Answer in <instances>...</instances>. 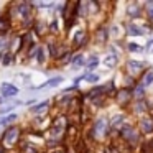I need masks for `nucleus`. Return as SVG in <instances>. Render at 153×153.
I'll return each mask as SVG.
<instances>
[{"instance_id":"f257e3e1","label":"nucleus","mask_w":153,"mask_h":153,"mask_svg":"<svg viewBox=\"0 0 153 153\" xmlns=\"http://www.w3.org/2000/svg\"><path fill=\"white\" fill-rule=\"evenodd\" d=\"M117 138L120 142L127 143L133 150H138V146L143 143V135L138 132L135 123H130V122H125L122 125V128L119 130V137Z\"/></svg>"},{"instance_id":"f03ea898","label":"nucleus","mask_w":153,"mask_h":153,"mask_svg":"<svg viewBox=\"0 0 153 153\" xmlns=\"http://www.w3.org/2000/svg\"><path fill=\"white\" fill-rule=\"evenodd\" d=\"M87 138L91 142H102L105 138H110V123L107 117L99 115L94 119V122L87 130Z\"/></svg>"},{"instance_id":"7ed1b4c3","label":"nucleus","mask_w":153,"mask_h":153,"mask_svg":"<svg viewBox=\"0 0 153 153\" xmlns=\"http://www.w3.org/2000/svg\"><path fill=\"white\" fill-rule=\"evenodd\" d=\"M20 137H22V132H20L18 127H8V128L2 133V137H0V145L4 146L5 150L13 148L15 145H18Z\"/></svg>"},{"instance_id":"20e7f679","label":"nucleus","mask_w":153,"mask_h":153,"mask_svg":"<svg viewBox=\"0 0 153 153\" xmlns=\"http://www.w3.org/2000/svg\"><path fill=\"white\" fill-rule=\"evenodd\" d=\"M145 73V63H140L137 59H127L125 66H123V76L130 77L135 81L137 77L140 79V76Z\"/></svg>"},{"instance_id":"39448f33","label":"nucleus","mask_w":153,"mask_h":153,"mask_svg":"<svg viewBox=\"0 0 153 153\" xmlns=\"http://www.w3.org/2000/svg\"><path fill=\"white\" fill-rule=\"evenodd\" d=\"M114 100H115V104L120 107V109H128L130 104L133 102L132 89H128V87H122V89H117L115 96H114Z\"/></svg>"},{"instance_id":"423d86ee","label":"nucleus","mask_w":153,"mask_h":153,"mask_svg":"<svg viewBox=\"0 0 153 153\" xmlns=\"http://www.w3.org/2000/svg\"><path fill=\"white\" fill-rule=\"evenodd\" d=\"M128 112L132 114V115H135L137 119L148 115V112H150V102L146 99H133V102L130 104V107H128Z\"/></svg>"},{"instance_id":"0eeeda50","label":"nucleus","mask_w":153,"mask_h":153,"mask_svg":"<svg viewBox=\"0 0 153 153\" xmlns=\"http://www.w3.org/2000/svg\"><path fill=\"white\" fill-rule=\"evenodd\" d=\"M135 125H137L138 132L142 133L143 137H153V119L150 115H145V117L137 119Z\"/></svg>"},{"instance_id":"6e6552de","label":"nucleus","mask_w":153,"mask_h":153,"mask_svg":"<svg viewBox=\"0 0 153 153\" xmlns=\"http://www.w3.org/2000/svg\"><path fill=\"white\" fill-rule=\"evenodd\" d=\"M89 43V33H87V30H77L76 33L73 35V50H79V48L86 46V45Z\"/></svg>"},{"instance_id":"1a4fd4ad","label":"nucleus","mask_w":153,"mask_h":153,"mask_svg":"<svg viewBox=\"0 0 153 153\" xmlns=\"http://www.w3.org/2000/svg\"><path fill=\"white\" fill-rule=\"evenodd\" d=\"M18 94V87L10 82H2L0 84V96L2 97H15Z\"/></svg>"},{"instance_id":"9d476101","label":"nucleus","mask_w":153,"mask_h":153,"mask_svg":"<svg viewBox=\"0 0 153 153\" xmlns=\"http://www.w3.org/2000/svg\"><path fill=\"white\" fill-rule=\"evenodd\" d=\"M142 5L138 4V2H132V4L127 5V17L132 18V20H135V18H140L142 17Z\"/></svg>"},{"instance_id":"9b49d317","label":"nucleus","mask_w":153,"mask_h":153,"mask_svg":"<svg viewBox=\"0 0 153 153\" xmlns=\"http://www.w3.org/2000/svg\"><path fill=\"white\" fill-rule=\"evenodd\" d=\"M94 40L99 45H105L109 40V28H105L104 25H99L96 30V35H94Z\"/></svg>"},{"instance_id":"f8f14e48","label":"nucleus","mask_w":153,"mask_h":153,"mask_svg":"<svg viewBox=\"0 0 153 153\" xmlns=\"http://www.w3.org/2000/svg\"><path fill=\"white\" fill-rule=\"evenodd\" d=\"M148 31L145 30V28L138 27V25L135 23H128L125 25V35H128V36H142V35H146Z\"/></svg>"},{"instance_id":"ddd939ff","label":"nucleus","mask_w":153,"mask_h":153,"mask_svg":"<svg viewBox=\"0 0 153 153\" xmlns=\"http://www.w3.org/2000/svg\"><path fill=\"white\" fill-rule=\"evenodd\" d=\"M120 61L119 53H109L105 58H104V66L105 68H115Z\"/></svg>"},{"instance_id":"4468645a","label":"nucleus","mask_w":153,"mask_h":153,"mask_svg":"<svg viewBox=\"0 0 153 153\" xmlns=\"http://www.w3.org/2000/svg\"><path fill=\"white\" fill-rule=\"evenodd\" d=\"M12 28V18L10 15L4 13V15H0V33L5 35V31H8Z\"/></svg>"},{"instance_id":"2eb2a0df","label":"nucleus","mask_w":153,"mask_h":153,"mask_svg":"<svg viewBox=\"0 0 153 153\" xmlns=\"http://www.w3.org/2000/svg\"><path fill=\"white\" fill-rule=\"evenodd\" d=\"M138 82L142 84L143 87H148L153 84V69H145V73L140 76Z\"/></svg>"},{"instance_id":"dca6fc26","label":"nucleus","mask_w":153,"mask_h":153,"mask_svg":"<svg viewBox=\"0 0 153 153\" xmlns=\"http://www.w3.org/2000/svg\"><path fill=\"white\" fill-rule=\"evenodd\" d=\"M71 68L73 69H81V68H86V56L84 54H76V56H73V59H71Z\"/></svg>"},{"instance_id":"f3484780","label":"nucleus","mask_w":153,"mask_h":153,"mask_svg":"<svg viewBox=\"0 0 153 153\" xmlns=\"http://www.w3.org/2000/svg\"><path fill=\"white\" fill-rule=\"evenodd\" d=\"M48 109H50V100H43V102H38L36 105L30 107V112L31 114H45Z\"/></svg>"},{"instance_id":"a211bd4d","label":"nucleus","mask_w":153,"mask_h":153,"mask_svg":"<svg viewBox=\"0 0 153 153\" xmlns=\"http://www.w3.org/2000/svg\"><path fill=\"white\" fill-rule=\"evenodd\" d=\"M64 81V77L63 76H56V77H51L50 81H46L45 84H41V86H38V87H35V89H43V87H56V86H59L61 82Z\"/></svg>"},{"instance_id":"6ab92c4d","label":"nucleus","mask_w":153,"mask_h":153,"mask_svg":"<svg viewBox=\"0 0 153 153\" xmlns=\"http://www.w3.org/2000/svg\"><path fill=\"white\" fill-rule=\"evenodd\" d=\"M99 66V58L91 56L89 59H86V74H92V71Z\"/></svg>"},{"instance_id":"aec40b11","label":"nucleus","mask_w":153,"mask_h":153,"mask_svg":"<svg viewBox=\"0 0 153 153\" xmlns=\"http://www.w3.org/2000/svg\"><path fill=\"white\" fill-rule=\"evenodd\" d=\"M132 94H133V99H145V87L140 82H137L132 87Z\"/></svg>"},{"instance_id":"412c9836","label":"nucleus","mask_w":153,"mask_h":153,"mask_svg":"<svg viewBox=\"0 0 153 153\" xmlns=\"http://www.w3.org/2000/svg\"><path fill=\"white\" fill-rule=\"evenodd\" d=\"M22 152L23 153H40V150H38V146H35L33 143L25 142L23 145H22Z\"/></svg>"},{"instance_id":"4be33fe9","label":"nucleus","mask_w":153,"mask_h":153,"mask_svg":"<svg viewBox=\"0 0 153 153\" xmlns=\"http://www.w3.org/2000/svg\"><path fill=\"white\" fill-rule=\"evenodd\" d=\"M17 119H18V117L15 115V114H8L7 117H4V119H0V125H2V127H5V125H10V123H13Z\"/></svg>"},{"instance_id":"5701e85b","label":"nucleus","mask_w":153,"mask_h":153,"mask_svg":"<svg viewBox=\"0 0 153 153\" xmlns=\"http://www.w3.org/2000/svg\"><path fill=\"white\" fill-rule=\"evenodd\" d=\"M35 31H36L38 36H43L46 31H50L48 28H45V23L43 22H35Z\"/></svg>"},{"instance_id":"b1692460","label":"nucleus","mask_w":153,"mask_h":153,"mask_svg":"<svg viewBox=\"0 0 153 153\" xmlns=\"http://www.w3.org/2000/svg\"><path fill=\"white\" fill-rule=\"evenodd\" d=\"M45 53H46V48H45V46H38V51H36V56H35V58H36V61H38L40 64H43L45 61H46Z\"/></svg>"},{"instance_id":"393cba45","label":"nucleus","mask_w":153,"mask_h":153,"mask_svg":"<svg viewBox=\"0 0 153 153\" xmlns=\"http://www.w3.org/2000/svg\"><path fill=\"white\" fill-rule=\"evenodd\" d=\"M127 50H128L130 53H142L143 46H140V45H137V43H127Z\"/></svg>"},{"instance_id":"a878e982","label":"nucleus","mask_w":153,"mask_h":153,"mask_svg":"<svg viewBox=\"0 0 153 153\" xmlns=\"http://www.w3.org/2000/svg\"><path fill=\"white\" fill-rule=\"evenodd\" d=\"M12 59H13V53H4V58H2V66H10Z\"/></svg>"},{"instance_id":"bb28decb","label":"nucleus","mask_w":153,"mask_h":153,"mask_svg":"<svg viewBox=\"0 0 153 153\" xmlns=\"http://www.w3.org/2000/svg\"><path fill=\"white\" fill-rule=\"evenodd\" d=\"M99 79H100V76L99 74H86V77H84V81H87V82H91V84H96V82H99Z\"/></svg>"},{"instance_id":"cd10ccee","label":"nucleus","mask_w":153,"mask_h":153,"mask_svg":"<svg viewBox=\"0 0 153 153\" xmlns=\"http://www.w3.org/2000/svg\"><path fill=\"white\" fill-rule=\"evenodd\" d=\"M145 13H146V18H148L150 22H153V2H148V4H146Z\"/></svg>"},{"instance_id":"c85d7f7f","label":"nucleus","mask_w":153,"mask_h":153,"mask_svg":"<svg viewBox=\"0 0 153 153\" xmlns=\"http://www.w3.org/2000/svg\"><path fill=\"white\" fill-rule=\"evenodd\" d=\"M48 30H50V31H53V33H58V20H56V18H53V22L50 23Z\"/></svg>"},{"instance_id":"c756f323","label":"nucleus","mask_w":153,"mask_h":153,"mask_svg":"<svg viewBox=\"0 0 153 153\" xmlns=\"http://www.w3.org/2000/svg\"><path fill=\"white\" fill-rule=\"evenodd\" d=\"M102 153H115V148H114V145H105L102 148Z\"/></svg>"},{"instance_id":"7c9ffc66","label":"nucleus","mask_w":153,"mask_h":153,"mask_svg":"<svg viewBox=\"0 0 153 153\" xmlns=\"http://www.w3.org/2000/svg\"><path fill=\"white\" fill-rule=\"evenodd\" d=\"M13 107H17V105H13V104H8L7 107H2V109H0V114H4V112H8V110H12V109H13Z\"/></svg>"},{"instance_id":"2f4dec72","label":"nucleus","mask_w":153,"mask_h":153,"mask_svg":"<svg viewBox=\"0 0 153 153\" xmlns=\"http://www.w3.org/2000/svg\"><path fill=\"white\" fill-rule=\"evenodd\" d=\"M53 153H66V150L61 148V150H56V152H53Z\"/></svg>"},{"instance_id":"473e14b6","label":"nucleus","mask_w":153,"mask_h":153,"mask_svg":"<svg viewBox=\"0 0 153 153\" xmlns=\"http://www.w3.org/2000/svg\"><path fill=\"white\" fill-rule=\"evenodd\" d=\"M152 45H153V38H152V40H148V43H146V46H152Z\"/></svg>"},{"instance_id":"72a5a7b5","label":"nucleus","mask_w":153,"mask_h":153,"mask_svg":"<svg viewBox=\"0 0 153 153\" xmlns=\"http://www.w3.org/2000/svg\"><path fill=\"white\" fill-rule=\"evenodd\" d=\"M0 153H5V148H4L2 145H0Z\"/></svg>"}]
</instances>
